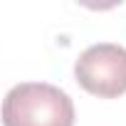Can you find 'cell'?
<instances>
[{"label":"cell","mask_w":126,"mask_h":126,"mask_svg":"<svg viewBox=\"0 0 126 126\" xmlns=\"http://www.w3.org/2000/svg\"><path fill=\"white\" fill-rule=\"evenodd\" d=\"M3 126H74V104L54 84L22 82L5 94Z\"/></svg>","instance_id":"1"},{"label":"cell","mask_w":126,"mask_h":126,"mask_svg":"<svg viewBox=\"0 0 126 126\" xmlns=\"http://www.w3.org/2000/svg\"><path fill=\"white\" fill-rule=\"evenodd\" d=\"M74 77L94 96L114 99L126 92V47L99 42L87 47L74 62Z\"/></svg>","instance_id":"2"}]
</instances>
